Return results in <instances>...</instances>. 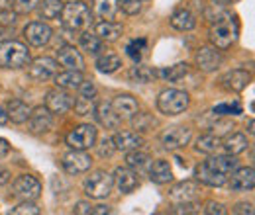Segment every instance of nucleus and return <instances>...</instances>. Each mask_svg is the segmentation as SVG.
Listing matches in <instances>:
<instances>
[{
  "label": "nucleus",
  "mask_w": 255,
  "mask_h": 215,
  "mask_svg": "<svg viewBox=\"0 0 255 215\" xmlns=\"http://www.w3.org/2000/svg\"><path fill=\"white\" fill-rule=\"evenodd\" d=\"M236 168H238V160L234 158V154H220L200 162L194 168V176L198 182L206 186H222L228 182V176Z\"/></svg>",
  "instance_id": "1"
},
{
  "label": "nucleus",
  "mask_w": 255,
  "mask_h": 215,
  "mask_svg": "<svg viewBox=\"0 0 255 215\" xmlns=\"http://www.w3.org/2000/svg\"><path fill=\"white\" fill-rule=\"evenodd\" d=\"M210 20V41L214 43L216 49H228L236 37H238V22L230 12L218 10L214 16L208 14Z\"/></svg>",
  "instance_id": "2"
},
{
  "label": "nucleus",
  "mask_w": 255,
  "mask_h": 215,
  "mask_svg": "<svg viewBox=\"0 0 255 215\" xmlns=\"http://www.w3.org/2000/svg\"><path fill=\"white\" fill-rule=\"evenodd\" d=\"M59 16H61L63 26L71 31L87 30L91 26V20H93L91 10H89V6L85 2H71V4H67V6H63Z\"/></svg>",
  "instance_id": "3"
},
{
  "label": "nucleus",
  "mask_w": 255,
  "mask_h": 215,
  "mask_svg": "<svg viewBox=\"0 0 255 215\" xmlns=\"http://www.w3.org/2000/svg\"><path fill=\"white\" fill-rule=\"evenodd\" d=\"M30 63V51L18 41L0 43V67L4 69H22Z\"/></svg>",
  "instance_id": "4"
},
{
  "label": "nucleus",
  "mask_w": 255,
  "mask_h": 215,
  "mask_svg": "<svg viewBox=\"0 0 255 215\" xmlns=\"http://www.w3.org/2000/svg\"><path fill=\"white\" fill-rule=\"evenodd\" d=\"M189 104H191L189 94L183 90H175V88L163 90L157 98V108L165 116H179L189 108Z\"/></svg>",
  "instance_id": "5"
},
{
  "label": "nucleus",
  "mask_w": 255,
  "mask_h": 215,
  "mask_svg": "<svg viewBox=\"0 0 255 215\" xmlns=\"http://www.w3.org/2000/svg\"><path fill=\"white\" fill-rule=\"evenodd\" d=\"M112 186H114L112 174H108L104 170H96L91 176H87V180H85V194L89 198L102 200L112 192Z\"/></svg>",
  "instance_id": "6"
},
{
  "label": "nucleus",
  "mask_w": 255,
  "mask_h": 215,
  "mask_svg": "<svg viewBox=\"0 0 255 215\" xmlns=\"http://www.w3.org/2000/svg\"><path fill=\"white\" fill-rule=\"evenodd\" d=\"M96 143V127L91 123H85V125H79V127H73L67 135V145L71 149H77V151H87L91 147H95Z\"/></svg>",
  "instance_id": "7"
},
{
  "label": "nucleus",
  "mask_w": 255,
  "mask_h": 215,
  "mask_svg": "<svg viewBox=\"0 0 255 215\" xmlns=\"http://www.w3.org/2000/svg\"><path fill=\"white\" fill-rule=\"evenodd\" d=\"M191 137H192V131L189 127H185V125H173V127H169V129L163 131L161 143H163L165 149L177 151V149L187 147L189 141H191Z\"/></svg>",
  "instance_id": "8"
},
{
  "label": "nucleus",
  "mask_w": 255,
  "mask_h": 215,
  "mask_svg": "<svg viewBox=\"0 0 255 215\" xmlns=\"http://www.w3.org/2000/svg\"><path fill=\"white\" fill-rule=\"evenodd\" d=\"M12 192H14L16 198H22L24 202H33V200L39 198L41 184L37 182V178H33L32 174H22L14 180Z\"/></svg>",
  "instance_id": "9"
},
{
  "label": "nucleus",
  "mask_w": 255,
  "mask_h": 215,
  "mask_svg": "<svg viewBox=\"0 0 255 215\" xmlns=\"http://www.w3.org/2000/svg\"><path fill=\"white\" fill-rule=\"evenodd\" d=\"M55 72H57V61H53L49 57H37L28 69L30 78L35 82H45L51 76H55Z\"/></svg>",
  "instance_id": "10"
},
{
  "label": "nucleus",
  "mask_w": 255,
  "mask_h": 215,
  "mask_svg": "<svg viewBox=\"0 0 255 215\" xmlns=\"http://www.w3.org/2000/svg\"><path fill=\"white\" fill-rule=\"evenodd\" d=\"M61 164H63V168L67 174H81V172H87V170L91 168L93 160H91V156H89L87 153L73 149L71 153L63 154Z\"/></svg>",
  "instance_id": "11"
},
{
  "label": "nucleus",
  "mask_w": 255,
  "mask_h": 215,
  "mask_svg": "<svg viewBox=\"0 0 255 215\" xmlns=\"http://www.w3.org/2000/svg\"><path fill=\"white\" fill-rule=\"evenodd\" d=\"M28 127L32 133H47L53 127V116L45 106H37L30 110L28 116Z\"/></svg>",
  "instance_id": "12"
},
{
  "label": "nucleus",
  "mask_w": 255,
  "mask_h": 215,
  "mask_svg": "<svg viewBox=\"0 0 255 215\" xmlns=\"http://www.w3.org/2000/svg\"><path fill=\"white\" fill-rule=\"evenodd\" d=\"M230 190H234V192H246V190H254L255 186V172L254 168L250 166V168H238V170H234L230 176Z\"/></svg>",
  "instance_id": "13"
},
{
  "label": "nucleus",
  "mask_w": 255,
  "mask_h": 215,
  "mask_svg": "<svg viewBox=\"0 0 255 215\" xmlns=\"http://www.w3.org/2000/svg\"><path fill=\"white\" fill-rule=\"evenodd\" d=\"M24 35H26V39H28V43H30V45L41 47V45L49 43V39H51L53 31H51V28H49L47 24H41V22H32V24H28V26H26Z\"/></svg>",
  "instance_id": "14"
},
{
  "label": "nucleus",
  "mask_w": 255,
  "mask_h": 215,
  "mask_svg": "<svg viewBox=\"0 0 255 215\" xmlns=\"http://www.w3.org/2000/svg\"><path fill=\"white\" fill-rule=\"evenodd\" d=\"M45 108L53 114H65L73 108V98L65 92L63 88L51 90V92H47V98H45Z\"/></svg>",
  "instance_id": "15"
},
{
  "label": "nucleus",
  "mask_w": 255,
  "mask_h": 215,
  "mask_svg": "<svg viewBox=\"0 0 255 215\" xmlns=\"http://www.w3.org/2000/svg\"><path fill=\"white\" fill-rule=\"evenodd\" d=\"M196 65L204 72H212L222 65V55L216 47H200L196 53Z\"/></svg>",
  "instance_id": "16"
},
{
  "label": "nucleus",
  "mask_w": 255,
  "mask_h": 215,
  "mask_svg": "<svg viewBox=\"0 0 255 215\" xmlns=\"http://www.w3.org/2000/svg\"><path fill=\"white\" fill-rule=\"evenodd\" d=\"M57 59L67 71H83L85 69V59L81 51H77L73 45H63L57 51Z\"/></svg>",
  "instance_id": "17"
},
{
  "label": "nucleus",
  "mask_w": 255,
  "mask_h": 215,
  "mask_svg": "<svg viewBox=\"0 0 255 215\" xmlns=\"http://www.w3.org/2000/svg\"><path fill=\"white\" fill-rule=\"evenodd\" d=\"M112 108H114V112L118 114L120 120H131V118L137 114V110H139L137 100H135L133 96H129V94H120V96H116L114 102H112Z\"/></svg>",
  "instance_id": "18"
},
{
  "label": "nucleus",
  "mask_w": 255,
  "mask_h": 215,
  "mask_svg": "<svg viewBox=\"0 0 255 215\" xmlns=\"http://www.w3.org/2000/svg\"><path fill=\"white\" fill-rule=\"evenodd\" d=\"M250 82H252V74L248 71H242V69L230 71L228 74L222 76L224 88L226 90H232V92H242Z\"/></svg>",
  "instance_id": "19"
},
{
  "label": "nucleus",
  "mask_w": 255,
  "mask_h": 215,
  "mask_svg": "<svg viewBox=\"0 0 255 215\" xmlns=\"http://www.w3.org/2000/svg\"><path fill=\"white\" fill-rule=\"evenodd\" d=\"M112 180H114V184L118 186V190H120L122 194H131V192L139 186V180H137L135 172H133V170H129L128 166H120V168H116V172H114Z\"/></svg>",
  "instance_id": "20"
},
{
  "label": "nucleus",
  "mask_w": 255,
  "mask_h": 215,
  "mask_svg": "<svg viewBox=\"0 0 255 215\" xmlns=\"http://www.w3.org/2000/svg\"><path fill=\"white\" fill-rule=\"evenodd\" d=\"M198 192H200L198 184H194V182H181V184H177L173 190H171L169 200L175 202V204L194 202V200L198 198Z\"/></svg>",
  "instance_id": "21"
},
{
  "label": "nucleus",
  "mask_w": 255,
  "mask_h": 215,
  "mask_svg": "<svg viewBox=\"0 0 255 215\" xmlns=\"http://www.w3.org/2000/svg\"><path fill=\"white\" fill-rule=\"evenodd\" d=\"M149 178H151V182H155V184H167V182H171V180H173V170H171L169 160L157 158V160L149 166Z\"/></svg>",
  "instance_id": "22"
},
{
  "label": "nucleus",
  "mask_w": 255,
  "mask_h": 215,
  "mask_svg": "<svg viewBox=\"0 0 255 215\" xmlns=\"http://www.w3.org/2000/svg\"><path fill=\"white\" fill-rule=\"evenodd\" d=\"M112 141H114V147L116 149L126 151V153L128 151H133V149H139L143 145V137L137 135V133H133V131H122Z\"/></svg>",
  "instance_id": "23"
},
{
  "label": "nucleus",
  "mask_w": 255,
  "mask_h": 215,
  "mask_svg": "<svg viewBox=\"0 0 255 215\" xmlns=\"http://www.w3.org/2000/svg\"><path fill=\"white\" fill-rule=\"evenodd\" d=\"M118 14V0H93V16L98 20H114Z\"/></svg>",
  "instance_id": "24"
},
{
  "label": "nucleus",
  "mask_w": 255,
  "mask_h": 215,
  "mask_svg": "<svg viewBox=\"0 0 255 215\" xmlns=\"http://www.w3.org/2000/svg\"><path fill=\"white\" fill-rule=\"evenodd\" d=\"M96 118H98V122L102 123L106 129H116L120 125V122H122L118 118V114L114 112L112 104H108V102H100L96 106Z\"/></svg>",
  "instance_id": "25"
},
{
  "label": "nucleus",
  "mask_w": 255,
  "mask_h": 215,
  "mask_svg": "<svg viewBox=\"0 0 255 215\" xmlns=\"http://www.w3.org/2000/svg\"><path fill=\"white\" fill-rule=\"evenodd\" d=\"M6 114H8V120H12L14 123H24L28 122L30 108L22 100H10L6 104Z\"/></svg>",
  "instance_id": "26"
},
{
  "label": "nucleus",
  "mask_w": 255,
  "mask_h": 215,
  "mask_svg": "<svg viewBox=\"0 0 255 215\" xmlns=\"http://www.w3.org/2000/svg\"><path fill=\"white\" fill-rule=\"evenodd\" d=\"M81 82H83L81 71H65V72L55 76L57 88H63V90H77L81 86Z\"/></svg>",
  "instance_id": "27"
},
{
  "label": "nucleus",
  "mask_w": 255,
  "mask_h": 215,
  "mask_svg": "<svg viewBox=\"0 0 255 215\" xmlns=\"http://www.w3.org/2000/svg\"><path fill=\"white\" fill-rule=\"evenodd\" d=\"M95 35H98L100 39H104V41H116L120 35H122V26L120 24H114V22H106V20H102L100 24H96L95 28Z\"/></svg>",
  "instance_id": "28"
},
{
  "label": "nucleus",
  "mask_w": 255,
  "mask_h": 215,
  "mask_svg": "<svg viewBox=\"0 0 255 215\" xmlns=\"http://www.w3.org/2000/svg\"><path fill=\"white\" fill-rule=\"evenodd\" d=\"M171 26L179 31H191L196 26V18L189 10H177L171 16Z\"/></svg>",
  "instance_id": "29"
},
{
  "label": "nucleus",
  "mask_w": 255,
  "mask_h": 215,
  "mask_svg": "<svg viewBox=\"0 0 255 215\" xmlns=\"http://www.w3.org/2000/svg\"><path fill=\"white\" fill-rule=\"evenodd\" d=\"M248 145H250V143H248V137L242 135V133H232V135H228L222 143L224 151H226L228 154L244 153V151L248 149Z\"/></svg>",
  "instance_id": "30"
},
{
  "label": "nucleus",
  "mask_w": 255,
  "mask_h": 215,
  "mask_svg": "<svg viewBox=\"0 0 255 215\" xmlns=\"http://www.w3.org/2000/svg\"><path fill=\"white\" fill-rule=\"evenodd\" d=\"M126 162H128V168H133V170H137V172H143V170L149 166L151 156L147 153H143V151L133 149V151H128Z\"/></svg>",
  "instance_id": "31"
},
{
  "label": "nucleus",
  "mask_w": 255,
  "mask_h": 215,
  "mask_svg": "<svg viewBox=\"0 0 255 215\" xmlns=\"http://www.w3.org/2000/svg\"><path fill=\"white\" fill-rule=\"evenodd\" d=\"M155 76H157L155 69L145 67V65H135V67H131V71H129V78H131L133 82H139V84H147V82H151Z\"/></svg>",
  "instance_id": "32"
},
{
  "label": "nucleus",
  "mask_w": 255,
  "mask_h": 215,
  "mask_svg": "<svg viewBox=\"0 0 255 215\" xmlns=\"http://www.w3.org/2000/svg\"><path fill=\"white\" fill-rule=\"evenodd\" d=\"M96 67H98L100 72L110 74V72H116V71L122 67V59H120L118 55H114V53H104V55L98 57Z\"/></svg>",
  "instance_id": "33"
},
{
  "label": "nucleus",
  "mask_w": 255,
  "mask_h": 215,
  "mask_svg": "<svg viewBox=\"0 0 255 215\" xmlns=\"http://www.w3.org/2000/svg\"><path fill=\"white\" fill-rule=\"evenodd\" d=\"M61 10H63L61 0H43V2L39 0V14H41V18H45V20H55V18H59Z\"/></svg>",
  "instance_id": "34"
},
{
  "label": "nucleus",
  "mask_w": 255,
  "mask_h": 215,
  "mask_svg": "<svg viewBox=\"0 0 255 215\" xmlns=\"http://www.w3.org/2000/svg\"><path fill=\"white\" fill-rule=\"evenodd\" d=\"M222 145L220 137L216 135H200L198 141H196V151L200 153H206V154H212L218 151V147Z\"/></svg>",
  "instance_id": "35"
},
{
  "label": "nucleus",
  "mask_w": 255,
  "mask_h": 215,
  "mask_svg": "<svg viewBox=\"0 0 255 215\" xmlns=\"http://www.w3.org/2000/svg\"><path fill=\"white\" fill-rule=\"evenodd\" d=\"M81 47H83V51H87L91 55H98L102 51V39L98 35H95V33L85 31L81 35Z\"/></svg>",
  "instance_id": "36"
},
{
  "label": "nucleus",
  "mask_w": 255,
  "mask_h": 215,
  "mask_svg": "<svg viewBox=\"0 0 255 215\" xmlns=\"http://www.w3.org/2000/svg\"><path fill=\"white\" fill-rule=\"evenodd\" d=\"M145 45H147V41H145V39H133V41H129V43L126 45L128 57H129L133 63H139L141 61V57H143Z\"/></svg>",
  "instance_id": "37"
},
{
  "label": "nucleus",
  "mask_w": 255,
  "mask_h": 215,
  "mask_svg": "<svg viewBox=\"0 0 255 215\" xmlns=\"http://www.w3.org/2000/svg\"><path fill=\"white\" fill-rule=\"evenodd\" d=\"M187 72H189V65H187V63H177V65H173V67L161 71V76L169 78L171 82H177V80H181Z\"/></svg>",
  "instance_id": "38"
},
{
  "label": "nucleus",
  "mask_w": 255,
  "mask_h": 215,
  "mask_svg": "<svg viewBox=\"0 0 255 215\" xmlns=\"http://www.w3.org/2000/svg\"><path fill=\"white\" fill-rule=\"evenodd\" d=\"M131 123H133V129H137V131H149V129H153V125H155V118L151 116V114H135L133 118H131Z\"/></svg>",
  "instance_id": "39"
},
{
  "label": "nucleus",
  "mask_w": 255,
  "mask_h": 215,
  "mask_svg": "<svg viewBox=\"0 0 255 215\" xmlns=\"http://www.w3.org/2000/svg\"><path fill=\"white\" fill-rule=\"evenodd\" d=\"M95 102H96V98L79 96L77 102H73V108H75V112H77L79 116H87V114H91V112L95 110Z\"/></svg>",
  "instance_id": "40"
},
{
  "label": "nucleus",
  "mask_w": 255,
  "mask_h": 215,
  "mask_svg": "<svg viewBox=\"0 0 255 215\" xmlns=\"http://www.w3.org/2000/svg\"><path fill=\"white\" fill-rule=\"evenodd\" d=\"M214 114H216V116H238V114H242V106H240V102L218 104V106L214 108Z\"/></svg>",
  "instance_id": "41"
},
{
  "label": "nucleus",
  "mask_w": 255,
  "mask_h": 215,
  "mask_svg": "<svg viewBox=\"0 0 255 215\" xmlns=\"http://www.w3.org/2000/svg\"><path fill=\"white\" fill-rule=\"evenodd\" d=\"M37 4H39V0H16L14 10H16V14H30L37 8Z\"/></svg>",
  "instance_id": "42"
},
{
  "label": "nucleus",
  "mask_w": 255,
  "mask_h": 215,
  "mask_svg": "<svg viewBox=\"0 0 255 215\" xmlns=\"http://www.w3.org/2000/svg\"><path fill=\"white\" fill-rule=\"evenodd\" d=\"M10 214H14V215H37L39 214V210L33 206L32 202H24V204H20L18 208H14Z\"/></svg>",
  "instance_id": "43"
},
{
  "label": "nucleus",
  "mask_w": 255,
  "mask_h": 215,
  "mask_svg": "<svg viewBox=\"0 0 255 215\" xmlns=\"http://www.w3.org/2000/svg\"><path fill=\"white\" fill-rule=\"evenodd\" d=\"M114 151H116L114 141H112V139H108V137H104V139L100 141V145H98V154L108 158V156H112V154H114Z\"/></svg>",
  "instance_id": "44"
},
{
  "label": "nucleus",
  "mask_w": 255,
  "mask_h": 215,
  "mask_svg": "<svg viewBox=\"0 0 255 215\" xmlns=\"http://www.w3.org/2000/svg\"><path fill=\"white\" fill-rule=\"evenodd\" d=\"M118 6H122V10L126 14H137L141 10L139 0H118Z\"/></svg>",
  "instance_id": "45"
},
{
  "label": "nucleus",
  "mask_w": 255,
  "mask_h": 215,
  "mask_svg": "<svg viewBox=\"0 0 255 215\" xmlns=\"http://www.w3.org/2000/svg\"><path fill=\"white\" fill-rule=\"evenodd\" d=\"M79 90V96H85V98H96V88L93 82H81V86L77 88Z\"/></svg>",
  "instance_id": "46"
},
{
  "label": "nucleus",
  "mask_w": 255,
  "mask_h": 215,
  "mask_svg": "<svg viewBox=\"0 0 255 215\" xmlns=\"http://www.w3.org/2000/svg\"><path fill=\"white\" fill-rule=\"evenodd\" d=\"M173 212H175V214H198L200 210H198V204L187 202V204H181L179 208H175Z\"/></svg>",
  "instance_id": "47"
},
{
  "label": "nucleus",
  "mask_w": 255,
  "mask_h": 215,
  "mask_svg": "<svg viewBox=\"0 0 255 215\" xmlns=\"http://www.w3.org/2000/svg\"><path fill=\"white\" fill-rule=\"evenodd\" d=\"M14 22H16V12H12V8L0 12V24H4V26H12Z\"/></svg>",
  "instance_id": "48"
},
{
  "label": "nucleus",
  "mask_w": 255,
  "mask_h": 215,
  "mask_svg": "<svg viewBox=\"0 0 255 215\" xmlns=\"http://www.w3.org/2000/svg\"><path fill=\"white\" fill-rule=\"evenodd\" d=\"M75 214L79 215H91L93 214V206L91 204H87V202H79L77 206H75V210H73Z\"/></svg>",
  "instance_id": "49"
},
{
  "label": "nucleus",
  "mask_w": 255,
  "mask_h": 215,
  "mask_svg": "<svg viewBox=\"0 0 255 215\" xmlns=\"http://www.w3.org/2000/svg\"><path fill=\"white\" fill-rule=\"evenodd\" d=\"M204 212H206V214H210V215H214V214L224 215L226 214V210H224L222 204H216V202H210V204L206 206V210H204Z\"/></svg>",
  "instance_id": "50"
},
{
  "label": "nucleus",
  "mask_w": 255,
  "mask_h": 215,
  "mask_svg": "<svg viewBox=\"0 0 255 215\" xmlns=\"http://www.w3.org/2000/svg\"><path fill=\"white\" fill-rule=\"evenodd\" d=\"M232 212H234V214L254 215V206H252V204H246V202H244V204H238V206H236V208H234Z\"/></svg>",
  "instance_id": "51"
},
{
  "label": "nucleus",
  "mask_w": 255,
  "mask_h": 215,
  "mask_svg": "<svg viewBox=\"0 0 255 215\" xmlns=\"http://www.w3.org/2000/svg\"><path fill=\"white\" fill-rule=\"evenodd\" d=\"M10 180H12V174H10V170H8V168H2V166H0V186L8 184Z\"/></svg>",
  "instance_id": "52"
},
{
  "label": "nucleus",
  "mask_w": 255,
  "mask_h": 215,
  "mask_svg": "<svg viewBox=\"0 0 255 215\" xmlns=\"http://www.w3.org/2000/svg\"><path fill=\"white\" fill-rule=\"evenodd\" d=\"M8 153H10V145H8V141H6V139H2V137H0V160H2Z\"/></svg>",
  "instance_id": "53"
},
{
  "label": "nucleus",
  "mask_w": 255,
  "mask_h": 215,
  "mask_svg": "<svg viewBox=\"0 0 255 215\" xmlns=\"http://www.w3.org/2000/svg\"><path fill=\"white\" fill-rule=\"evenodd\" d=\"M112 210L108 208V206H93V214H98V215H102V214H110Z\"/></svg>",
  "instance_id": "54"
},
{
  "label": "nucleus",
  "mask_w": 255,
  "mask_h": 215,
  "mask_svg": "<svg viewBox=\"0 0 255 215\" xmlns=\"http://www.w3.org/2000/svg\"><path fill=\"white\" fill-rule=\"evenodd\" d=\"M12 2H14V0H0V12H2V10H10V8H12Z\"/></svg>",
  "instance_id": "55"
},
{
  "label": "nucleus",
  "mask_w": 255,
  "mask_h": 215,
  "mask_svg": "<svg viewBox=\"0 0 255 215\" xmlns=\"http://www.w3.org/2000/svg\"><path fill=\"white\" fill-rule=\"evenodd\" d=\"M6 122H8V114H6V108H2V106H0V125H4Z\"/></svg>",
  "instance_id": "56"
},
{
  "label": "nucleus",
  "mask_w": 255,
  "mask_h": 215,
  "mask_svg": "<svg viewBox=\"0 0 255 215\" xmlns=\"http://www.w3.org/2000/svg\"><path fill=\"white\" fill-rule=\"evenodd\" d=\"M232 0H216V4H230Z\"/></svg>",
  "instance_id": "57"
}]
</instances>
